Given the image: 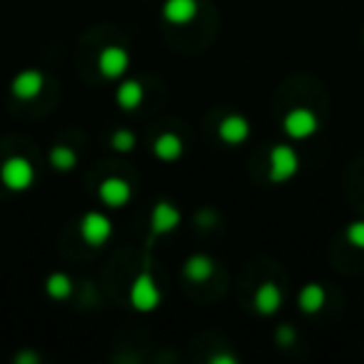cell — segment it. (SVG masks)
<instances>
[{"label":"cell","instance_id":"6da1fadb","mask_svg":"<svg viewBox=\"0 0 364 364\" xmlns=\"http://www.w3.org/2000/svg\"><path fill=\"white\" fill-rule=\"evenodd\" d=\"M0 180H3V185H6L8 190H13V193H23V190L31 188L33 180H36V167H33V162L28 160V157L13 155L0 165Z\"/></svg>","mask_w":364,"mask_h":364},{"label":"cell","instance_id":"7a4b0ae2","mask_svg":"<svg viewBox=\"0 0 364 364\" xmlns=\"http://www.w3.org/2000/svg\"><path fill=\"white\" fill-rule=\"evenodd\" d=\"M299 170V157L294 147L289 145H274L269 150V180L272 182H287Z\"/></svg>","mask_w":364,"mask_h":364},{"label":"cell","instance_id":"3957f363","mask_svg":"<svg viewBox=\"0 0 364 364\" xmlns=\"http://www.w3.org/2000/svg\"><path fill=\"white\" fill-rule=\"evenodd\" d=\"M162 294H160V287L155 284V279L150 277L147 272L137 274L135 282L130 287V304L137 309V312H152L157 309L160 304Z\"/></svg>","mask_w":364,"mask_h":364},{"label":"cell","instance_id":"277c9868","mask_svg":"<svg viewBox=\"0 0 364 364\" xmlns=\"http://www.w3.org/2000/svg\"><path fill=\"white\" fill-rule=\"evenodd\" d=\"M282 127L292 140H307L309 135L317 132L319 122L312 110H307V107H294V110H289L287 115H284Z\"/></svg>","mask_w":364,"mask_h":364},{"label":"cell","instance_id":"5b68a950","mask_svg":"<svg viewBox=\"0 0 364 364\" xmlns=\"http://www.w3.org/2000/svg\"><path fill=\"white\" fill-rule=\"evenodd\" d=\"M112 235V223L107 215L102 213H87L80 220V237L85 240L90 247H100L110 240Z\"/></svg>","mask_w":364,"mask_h":364},{"label":"cell","instance_id":"8992f818","mask_svg":"<svg viewBox=\"0 0 364 364\" xmlns=\"http://www.w3.org/2000/svg\"><path fill=\"white\" fill-rule=\"evenodd\" d=\"M127 68H130V55H127V50L120 46L102 48L100 55H97V70H100V75L110 77V80L122 77L127 73Z\"/></svg>","mask_w":364,"mask_h":364},{"label":"cell","instance_id":"52a82bcc","mask_svg":"<svg viewBox=\"0 0 364 364\" xmlns=\"http://www.w3.org/2000/svg\"><path fill=\"white\" fill-rule=\"evenodd\" d=\"M97 195H100V200L107 205V208L117 210V208H125V205L130 203L132 188H130V182H127L125 177L112 175V177H105V180L100 182Z\"/></svg>","mask_w":364,"mask_h":364},{"label":"cell","instance_id":"ba28073f","mask_svg":"<svg viewBox=\"0 0 364 364\" xmlns=\"http://www.w3.org/2000/svg\"><path fill=\"white\" fill-rule=\"evenodd\" d=\"M43 82H46L43 73H38V70H23V73H18V75L13 77L11 90H13V95H16L18 100H33V97L41 95Z\"/></svg>","mask_w":364,"mask_h":364},{"label":"cell","instance_id":"9c48e42d","mask_svg":"<svg viewBox=\"0 0 364 364\" xmlns=\"http://www.w3.org/2000/svg\"><path fill=\"white\" fill-rule=\"evenodd\" d=\"M180 220H182V215H180V210H177L175 205H172V203H157L155 210H152V215H150L152 232H155V235L172 232V230H177Z\"/></svg>","mask_w":364,"mask_h":364},{"label":"cell","instance_id":"30bf717a","mask_svg":"<svg viewBox=\"0 0 364 364\" xmlns=\"http://www.w3.org/2000/svg\"><path fill=\"white\" fill-rule=\"evenodd\" d=\"M218 135H220V140L228 142V145H240V142H245L250 135L247 117H242V115L223 117V122H220V127H218Z\"/></svg>","mask_w":364,"mask_h":364},{"label":"cell","instance_id":"8fae6325","mask_svg":"<svg viewBox=\"0 0 364 364\" xmlns=\"http://www.w3.org/2000/svg\"><path fill=\"white\" fill-rule=\"evenodd\" d=\"M162 16L172 26H185L198 16V0H165Z\"/></svg>","mask_w":364,"mask_h":364},{"label":"cell","instance_id":"7c38bea8","mask_svg":"<svg viewBox=\"0 0 364 364\" xmlns=\"http://www.w3.org/2000/svg\"><path fill=\"white\" fill-rule=\"evenodd\" d=\"M255 309L259 314H274L282 304V292L274 282H262L255 292Z\"/></svg>","mask_w":364,"mask_h":364},{"label":"cell","instance_id":"4fadbf2b","mask_svg":"<svg viewBox=\"0 0 364 364\" xmlns=\"http://www.w3.org/2000/svg\"><path fill=\"white\" fill-rule=\"evenodd\" d=\"M297 304H299V309H302L304 314H317L319 309L327 304V292H324L322 284L309 282V284H304V287L299 289Z\"/></svg>","mask_w":364,"mask_h":364},{"label":"cell","instance_id":"5bb4252c","mask_svg":"<svg viewBox=\"0 0 364 364\" xmlns=\"http://www.w3.org/2000/svg\"><path fill=\"white\" fill-rule=\"evenodd\" d=\"M115 100L122 110H135V107H140V102L145 100V90H142V85L137 80H125L117 85Z\"/></svg>","mask_w":364,"mask_h":364},{"label":"cell","instance_id":"9a60e30c","mask_svg":"<svg viewBox=\"0 0 364 364\" xmlns=\"http://www.w3.org/2000/svg\"><path fill=\"white\" fill-rule=\"evenodd\" d=\"M215 272V262L208 255H193V257L185 262V277L193 279V282H208Z\"/></svg>","mask_w":364,"mask_h":364},{"label":"cell","instance_id":"2e32d148","mask_svg":"<svg viewBox=\"0 0 364 364\" xmlns=\"http://www.w3.org/2000/svg\"><path fill=\"white\" fill-rule=\"evenodd\" d=\"M152 150H155V155L160 157L162 162H175L177 157L182 155V140L175 132H162V135H157Z\"/></svg>","mask_w":364,"mask_h":364},{"label":"cell","instance_id":"e0dca14e","mask_svg":"<svg viewBox=\"0 0 364 364\" xmlns=\"http://www.w3.org/2000/svg\"><path fill=\"white\" fill-rule=\"evenodd\" d=\"M46 292L50 294L53 299H68V297H70V292H73V279L68 277V274H63V272L50 274V277H48V282H46Z\"/></svg>","mask_w":364,"mask_h":364},{"label":"cell","instance_id":"ac0fdd59","mask_svg":"<svg viewBox=\"0 0 364 364\" xmlns=\"http://www.w3.org/2000/svg\"><path fill=\"white\" fill-rule=\"evenodd\" d=\"M50 165L55 167V170H60V172L73 170V167L77 165L75 150H73V147H68V145H55L50 150Z\"/></svg>","mask_w":364,"mask_h":364},{"label":"cell","instance_id":"d6986e66","mask_svg":"<svg viewBox=\"0 0 364 364\" xmlns=\"http://www.w3.org/2000/svg\"><path fill=\"white\" fill-rule=\"evenodd\" d=\"M110 145H112V150H117V152H130L132 147H135V135H132L130 130H117V132H112Z\"/></svg>","mask_w":364,"mask_h":364},{"label":"cell","instance_id":"ffe728a7","mask_svg":"<svg viewBox=\"0 0 364 364\" xmlns=\"http://www.w3.org/2000/svg\"><path fill=\"white\" fill-rule=\"evenodd\" d=\"M347 242L357 250H364V220H357L347 228Z\"/></svg>","mask_w":364,"mask_h":364},{"label":"cell","instance_id":"44dd1931","mask_svg":"<svg viewBox=\"0 0 364 364\" xmlns=\"http://www.w3.org/2000/svg\"><path fill=\"white\" fill-rule=\"evenodd\" d=\"M277 342L282 344V347H289V344L294 342V329L289 327V324H282V327L277 329Z\"/></svg>","mask_w":364,"mask_h":364},{"label":"cell","instance_id":"7402d4cb","mask_svg":"<svg viewBox=\"0 0 364 364\" xmlns=\"http://www.w3.org/2000/svg\"><path fill=\"white\" fill-rule=\"evenodd\" d=\"M213 364H235V359L228 354H218V357H213Z\"/></svg>","mask_w":364,"mask_h":364},{"label":"cell","instance_id":"603a6c76","mask_svg":"<svg viewBox=\"0 0 364 364\" xmlns=\"http://www.w3.org/2000/svg\"><path fill=\"white\" fill-rule=\"evenodd\" d=\"M18 362H38L36 354H18Z\"/></svg>","mask_w":364,"mask_h":364}]
</instances>
